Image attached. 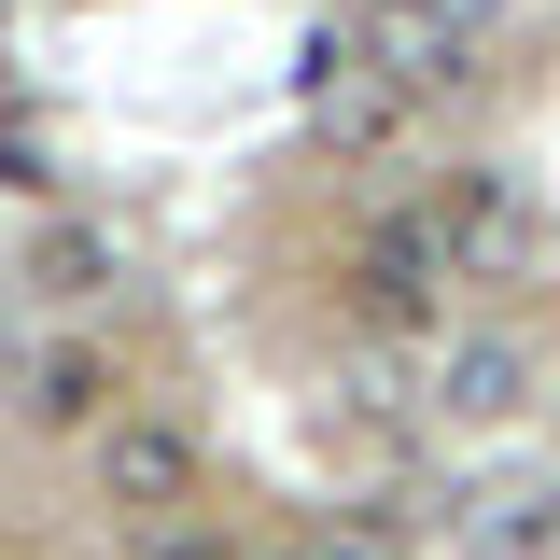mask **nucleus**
Returning a JSON list of instances; mask_svg holds the SVG:
<instances>
[{"label": "nucleus", "instance_id": "nucleus-1", "mask_svg": "<svg viewBox=\"0 0 560 560\" xmlns=\"http://www.w3.org/2000/svg\"><path fill=\"white\" fill-rule=\"evenodd\" d=\"M448 294H463V267H448V224H434V197L378 210V224L350 238V308H364L378 337H420V323H448Z\"/></svg>", "mask_w": 560, "mask_h": 560}, {"label": "nucleus", "instance_id": "nucleus-2", "mask_svg": "<svg viewBox=\"0 0 560 560\" xmlns=\"http://www.w3.org/2000/svg\"><path fill=\"white\" fill-rule=\"evenodd\" d=\"M434 224H448L463 294H533V280H547V210H533L518 168H463V183H434Z\"/></svg>", "mask_w": 560, "mask_h": 560}, {"label": "nucleus", "instance_id": "nucleus-3", "mask_svg": "<svg viewBox=\"0 0 560 560\" xmlns=\"http://www.w3.org/2000/svg\"><path fill=\"white\" fill-rule=\"evenodd\" d=\"M98 490L127 504V533H140V518H197L210 448H197L168 407H113V420H98Z\"/></svg>", "mask_w": 560, "mask_h": 560}, {"label": "nucleus", "instance_id": "nucleus-4", "mask_svg": "<svg viewBox=\"0 0 560 560\" xmlns=\"http://www.w3.org/2000/svg\"><path fill=\"white\" fill-rule=\"evenodd\" d=\"M350 43L393 70L407 98H448V84L477 70V43H490V0H364V14H350Z\"/></svg>", "mask_w": 560, "mask_h": 560}, {"label": "nucleus", "instance_id": "nucleus-5", "mask_svg": "<svg viewBox=\"0 0 560 560\" xmlns=\"http://www.w3.org/2000/svg\"><path fill=\"white\" fill-rule=\"evenodd\" d=\"M533 378H547V364H533L518 323H448V337H434V378H420V407L448 420V434H490V420L533 407Z\"/></svg>", "mask_w": 560, "mask_h": 560}, {"label": "nucleus", "instance_id": "nucleus-6", "mask_svg": "<svg viewBox=\"0 0 560 560\" xmlns=\"http://www.w3.org/2000/svg\"><path fill=\"white\" fill-rule=\"evenodd\" d=\"M294 98H308V140H337V154H364V140H393V127L420 113V98H407L378 57H364L350 28H323V43L294 57Z\"/></svg>", "mask_w": 560, "mask_h": 560}, {"label": "nucleus", "instance_id": "nucleus-7", "mask_svg": "<svg viewBox=\"0 0 560 560\" xmlns=\"http://www.w3.org/2000/svg\"><path fill=\"white\" fill-rule=\"evenodd\" d=\"M14 420H28V434H98V420H113V350L98 337L14 350Z\"/></svg>", "mask_w": 560, "mask_h": 560}, {"label": "nucleus", "instance_id": "nucleus-8", "mask_svg": "<svg viewBox=\"0 0 560 560\" xmlns=\"http://www.w3.org/2000/svg\"><path fill=\"white\" fill-rule=\"evenodd\" d=\"M448 533H463L477 560H547L560 547V477H490V490H463Z\"/></svg>", "mask_w": 560, "mask_h": 560}, {"label": "nucleus", "instance_id": "nucleus-9", "mask_svg": "<svg viewBox=\"0 0 560 560\" xmlns=\"http://www.w3.org/2000/svg\"><path fill=\"white\" fill-rule=\"evenodd\" d=\"M113 267H127V253H113L98 224H57V238L28 253V294H43V308H98V294H113Z\"/></svg>", "mask_w": 560, "mask_h": 560}, {"label": "nucleus", "instance_id": "nucleus-10", "mask_svg": "<svg viewBox=\"0 0 560 560\" xmlns=\"http://www.w3.org/2000/svg\"><path fill=\"white\" fill-rule=\"evenodd\" d=\"M407 547H420L407 504H337V518L308 533V560H407Z\"/></svg>", "mask_w": 560, "mask_h": 560}, {"label": "nucleus", "instance_id": "nucleus-11", "mask_svg": "<svg viewBox=\"0 0 560 560\" xmlns=\"http://www.w3.org/2000/svg\"><path fill=\"white\" fill-rule=\"evenodd\" d=\"M140 560H253V533H210V518H140Z\"/></svg>", "mask_w": 560, "mask_h": 560}]
</instances>
